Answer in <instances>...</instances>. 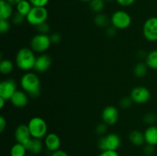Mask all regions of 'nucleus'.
<instances>
[{
    "label": "nucleus",
    "instance_id": "nucleus-1",
    "mask_svg": "<svg viewBox=\"0 0 157 156\" xmlns=\"http://www.w3.org/2000/svg\"><path fill=\"white\" fill-rule=\"evenodd\" d=\"M20 84L22 90L31 97L36 98L41 94V81L36 73L27 72L23 74Z\"/></svg>",
    "mask_w": 157,
    "mask_h": 156
},
{
    "label": "nucleus",
    "instance_id": "nucleus-2",
    "mask_svg": "<svg viewBox=\"0 0 157 156\" xmlns=\"http://www.w3.org/2000/svg\"><path fill=\"white\" fill-rule=\"evenodd\" d=\"M36 58L31 47H22L15 55V64L20 70L29 71L34 69Z\"/></svg>",
    "mask_w": 157,
    "mask_h": 156
},
{
    "label": "nucleus",
    "instance_id": "nucleus-3",
    "mask_svg": "<svg viewBox=\"0 0 157 156\" xmlns=\"http://www.w3.org/2000/svg\"><path fill=\"white\" fill-rule=\"evenodd\" d=\"M33 139H41L48 134V125L45 120L41 117H33L27 124Z\"/></svg>",
    "mask_w": 157,
    "mask_h": 156
},
{
    "label": "nucleus",
    "instance_id": "nucleus-4",
    "mask_svg": "<svg viewBox=\"0 0 157 156\" xmlns=\"http://www.w3.org/2000/svg\"><path fill=\"white\" fill-rule=\"evenodd\" d=\"M121 145V137L113 132L102 136L98 142V146L101 151H117Z\"/></svg>",
    "mask_w": 157,
    "mask_h": 156
},
{
    "label": "nucleus",
    "instance_id": "nucleus-5",
    "mask_svg": "<svg viewBox=\"0 0 157 156\" xmlns=\"http://www.w3.org/2000/svg\"><path fill=\"white\" fill-rule=\"evenodd\" d=\"M48 17V12L45 7H32L30 12L26 16L28 23L37 27L42 23L46 22Z\"/></svg>",
    "mask_w": 157,
    "mask_h": 156
},
{
    "label": "nucleus",
    "instance_id": "nucleus-6",
    "mask_svg": "<svg viewBox=\"0 0 157 156\" xmlns=\"http://www.w3.org/2000/svg\"><path fill=\"white\" fill-rule=\"evenodd\" d=\"M52 44L49 35L38 34L31 40L30 47L35 53L43 54L50 47Z\"/></svg>",
    "mask_w": 157,
    "mask_h": 156
},
{
    "label": "nucleus",
    "instance_id": "nucleus-7",
    "mask_svg": "<svg viewBox=\"0 0 157 156\" xmlns=\"http://www.w3.org/2000/svg\"><path fill=\"white\" fill-rule=\"evenodd\" d=\"M110 22L117 29H126L131 24L132 18L128 12L123 10H117L112 14Z\"/></svg>",
    "mask_w": 157,
    "mask_h": 156
},
{
    "label": "nucleus",
    "instance_id": "nucleus-8",
    "mask_svg": "<svg viewBox=\"0 0 157 156\" xmlns=\"http://www.w3.org/2000/svg\"><path fill=\"white\" fill-rule=\"evenodd\" d=\"M15 139L16 142L22 144L23 145H25L26 149H29L33 138L31 136L28 125L21 124L17 126L15 131Z\"/></svg>",
    "mask_w": 157,
    "mask_h": 156
},
{
    "label": "nucleus",
    "instance_id": "nucleus-9",
    "mask_svg": "<svg viewBox=\"0 0 157 156\" xmlns=\"http://www.w3.org/2000/svg\"><path fill=\"white\" fill-rule=\"evenodd\" d=\"M143 34L147 41H157V17H150L146 20L143 27Z\"/></svg>",
    "mask_w": 157,
    "mask_h": 156
},
{
    "label": "nucleus",
    "instance_id": "nucleus-10",
    "mask_svg": "<svg viewBox=\"0 0 157 156\" xmlns=\"http://www.w3.org/2000/svg\"><path fill=\"white\" fill-rule=\"evenodd\" d=\"M151 97L149 89L145 87H136L131 90L130 98L136 104H145Z\"/></svg>",
    "mask_w": 157,
    "mask_h": 156
},
{
    "label": "nucleus",
    "instance_id": "nucleus-11",
    "mask_svg": "<svg viewBox=\"0 0 157 156\" xmlns=\"http://www.w3.org/2000/svg\"><path fill=\"white\" fill-rule=\"evenodd\" d=\"M17 90V84L14 80L6 79L0 83V97L6 100H10Z\"/></svg>",
    "mask_w": 157,
    "mask_h": 156
},
{
    "label": "nucleus",
    "instance_id": "nucleus-12",
    "mask_svg": "<svg viewBox=\"0 0 157 156\" xmlns=\"http://www.w3.org/2000/svg\"><path fill=\"white\" fill-rule=\"evenodd\" d=\"M101 117L104 123L108 125H113L119 119V111L114 106H108L103 110Z\"/></svg>",
    "mask_w": 157,
    "mask_h": 156
},
{
    "label": "nucleus",
    "instance_id": "nucleus-13",
    "mask_svg": "<svg viewBox=\"0 0 157 156\" xmlns=\"http://www.w3.org/2000/svg\"><path fill=\"white\" fill-rule=\"evenodd\" d=\"M52 58L47 54H41L36 58L34 70L38 73H44L52 66Z\"/></svg>",
    "mask_w": 157,
    "mask_h": 156
},
{
    "label": "nucleus",
    "instance_id": "nucleus-14",
    "mask_svg": "<svg viewBox=\"0 0 157 156\" xmlns=\"http://www.w3.org/2000/svg\"><path fill=\"white\" fill-rule=\"evenodd\" d=\"M44 144L45 148H47L49 151L54 152V151L60 149V147H61V139H60L59 136L57 134H55V133H48L47 136L44 137Z\"/></svg>",
    "mask_w": 157,
    "mask_h": 156
},
{
    "label": "nucleus",
    "instance_id": "nucleus-15",
    "mask_svg": "<svg viewBox=\"0 0 157 156\" xmlns=\"http://www.w3.org/2000/svg\"><path fill=\"white\" fill-rule=\"evenodd\" d=\"M29 96L24 90H18L12 96L10 101L14 106L17 108H22L26 106L29 103Z\"/></svg>",
    "mask_w": 157,
    "mask_h": 156
},
{
    "label": "nucleus",
    "instance_id": "nucleus-16",
    "mask_svg": "<svg viewBox=\"0 0 157 156\" xmlns=\"http://www.w3.org/2000/svg\"><path fill=\"white\" fill-rule=\"evenodd\" d=\"M14 8L12 5L6 0L0 1V19L9 20L14 15Z\"/></svg>",
    "mask_w": 157,
    "mask_h": 156
},
{
    "label": "nucleus",
    "instance_id": "nucleus-17",
    "mask_svg": "<svg viewBox=\"0 0 157 156\" xmlns=\"http://www.w3.org/2000/svg\"><path fill=\"white\" fill-rule=\"evenodd\" d=\"M145 143L155 146L157 145V125H150L144 132Z\"/></svg>",
    "mask_w": 157,
    "mask_h": 156
},
{
    "label": "nucleus",
    "instance_id": "nucleus-18",
    "mask_svg": "<svg viewBox=\"0 0 157 156\" xmlns=\"http://www.w3.org/2000/svg\"><path fill=\"white\" fill-rule=\"evenodd\" d=\"M129 140L135 146H141L145 143L144 132L139 130H133L129 135Z\"/></svg>",
    "mask_w": 157,
    "mask_h": 156
},
{
    "label": "nucleus",
    "instance_id": "nucleus-19",
    "mask_svg": "<svg viewBox=\"0 0 157 156\" xmlns=\"http://www.w3.org/2000/svg\"><path fill=\"white\" fill-rule=\"evenodd\" d=\"M32 7L33 6L29 0H22L17 6H15V9H16L17 12L26 17L28 14L30 12Z\"/></svg>",
    "mask_w": 157,
    "mask_h": 156
},
{
    "label": "nucleus",
    "instance_id": "nucleus-20",
    "mask_svg": "<svg viewBox=\"0 0 157 156\" xmlns=\"http://www.w3.org/2000/svg\"><path fill=\"white\" fill-rule=\"evenodd\" d=\"M147 67L153 70H157V49L153 50L147 54L145 59Z\"/></svg>",
    "mask_w": 157,
    "mask_h": 156
},
{
    "label": "nucleus",
    "instance_id": "nucleus-21",
    "mask_svg": "<svg viewBox=\"0 0 157 156\" xmlns=\"http://www.w3.org/2000/svg\"><path fill=\"white\" fill-rule=\"evenodd\" d=\"M44 145V144H43L41 139H32V143H31L30 147L29 148L28 151H30L33 154H38L42 151Z\"/></svg>",
    "mask_w": 157,
    "mask_h": 156
},
{
    "label": "nucleus",
    "instance_id": "nucleus-22",
    "mask_svg": "<svg viewBox=\"0 0 157 156\" xmlns=\"http://www.w3.org/2000/svg\"><path fill=\"white\" fill-rule=\"evenodd\" d=\"M14 69V64L12 61L9 59L2 60L0 62V72L3 75L10 74Z\"/></svg>",
    "mask_w": 157,
    "mask_h": 156
},
{
    "label": "nucleus",
    "instance_id": "nucleus-23",
    "mask_svg": "<svg viewBox=\"0 0 157 156\" xmlns=\"http://www.w3.org/2000/svg\"><path fill=\"white\" fill-rule=\"evenodd\" d=\"M28 150L22 144L16 142L10 150V156H25Z\"/></svg>",
    "mask_w": 157,
    "mask_h": 156
},
{
    "label": "nucleus",
    "instance_id": "nucleus-24",
    "mask_svg": "<svg viewBox=\"0 0 157 156\" xmlns=\"http://www.w3.org/2000/svg\"><path fill=\"white\" fill-rule=\"evenodd\" d=\"M148 68L149 67H147L146 63L140 62L135 66L134 69H133V73H134L136 77L142 78L147 75Z\"/></svg>",
    "mask_w": 157,
    "mask_h": 156
},
{
    "label": "nucleus",
    "instance_id": "nucleus-25",
    "mask_svg": "<svg viewBox=\"0 0 157 156\" xmlns=\"http://www.w3.org/2000/svg\"><path fill=\"white\" fill-rule=\"evenodd\" d=\"M110 20L109 19L108 16L104 13L97 14L94 18V23L97 26L100 28L107 27L110 23Z\"/></svg>",
    "mask_w": 157,
    "mask_h": 156
},
{
    "label": "nucleus",
    "instance_id": "nucleus-26",
    "mask_svg": "<svg viewBox=\"0 0 157 156\" xmlns=\"http://www.w3.org/2000/svg\"><path fill=\"white\" fill-rule=\"evenodd\" d=\"M105 2L104 0H91L89 2L90 10L93 11L95 13H101L104 10L105 7Z\"/></svg>",
    "mask_w": 157,
    "mask_h": 156
},
{
    "label": "nucleus",
    "instance_id": "nucleus-27",
    "mask_svg": "<svg viewBox=\"0 0 157 156\" xmlns=\"http://www.w3.org/2000/svg\"><path fill=\"white\" fill-rule=\"evenodd\" d=\"M26 20V17L24 15H21L18 12H15L14 15H12V18H11V21H12V24H15V25H20L22 23H24V21Z\"/></svg>",
    "mask_w": 157,
    "mask_h": 156
},
{
    "label": "nucleus",
    "instance_id": "nucleus-28",
    "mask_svg": "<svg viewBox=\"0 0 157 156\" xmlns=\"http://www.w3.org/2000/svg\"><path fill=\"white\" fill-rule=\"evenodd\" d=\"M11 28V23L9 20L0 19V32L2 34L7 33Z\"/></svg>",
    "mask_w": 157,
    "mask_h": 156
},
{
    "label": "nucleus",
    "instance_id": "nucleus-29",
    "mask_svg": "<svg viewBox=\"0 0 157 156\" xmlns=\"http://www.w3.org/2000/svg\"><path fill=\"white\" fill-rule=\"evenodd\" d=\"M133 100L131 99V98L130 97H124L121 99L119 104L120 106L123 109H128L131 106L132 103H133Z\"/></svg>",
    "mask_w": 157,
    "mask_h": 156
},
{
    "label": "nucleus",
    "instance_id": "nucleus-30",
    "mask_svg": "<svg viewBox=\"0 0 157 156\" xmlns=\"http://www.w3.org/2000/svg\"><path fill=\"white\" fill-rule=\"evenodd\" d=\"M144 120L146 123L150 124V125H152V124L154 123L155 122H156L157 121V117L155 116V114L152 113H148L147 114H145L144 117Z\"/></svg>",
    "mask_w": 157,
    "mask_h": 156
},
{
    "label": "nucleus",
    "instance_id": "nucleus-31",
    "mask_svg": "<svg viewBox=\"0 0 157 156\" xmlns=\"http://www.w3.org/2000/svg\"><path fill=\"white\" fill-rule=\"evenodd\" d=\"M37 29H38L39 34H44V35H48L49 32H50V26L48 24L47 22H44L42 24H39L37 26Z\"/></svg>",
    "mask_w": 157,
    "mask_h": 156
},
{
    "label": "nucleus",
    "instance_id": "nucleus-32",
    "mask_svg": "<svg viewBox=\"0 0 157 156\" xmlns=\"http://www.w3.org/2000/svg\"><path fill=\"white\" fill-rule=\"evenodd\" d=\"M107 125L106 123L103 122V123H100L99 125H97L96 127V132L98 135H101V136L106 135L107 132Z\"/></svg>",
    "mask_w": 157,
    "mask_h": 156
},
{
    "label": "nucleus",
    "instance_id": "nucleus-33",
    "mask_svg": "<svg viewBox=\"0 0 157 156\" xmlns=\"http://www.w3.org/2000/svg\"><path fill=\"white\" fill-rule=\"evenodd\" d=\"M34 7H45L50 0H29Z\"/></svg>",
    "mask_w": 157,
    "mask_h": 156
},
{
    "label": "nucleus",
    "instance_id": "nucleus-34",
    "mask_svg": "<svg viewBox=\"0 0 157 156\" xmlns=\"http://www.w3.org/2000/svg\"><path fill=\"white\" fill-rule=\"evenodd\" d=\"M154 146L151 145H148V144H147L144 148V153L147 156L152 155L154 153Z\"/></svg>",
    "mask_w": 157,
    "mask_h": 156
},
{
    "label": "nucleus",
    "instance_id": "nucleus-35",
    "mask_svg": "<svg viewBox=\"0 0 157 156\" xmlns=\"http://www.w3.org/2000/svg\"><path fill=\"white\" fill-rule=\"evenodd\" d=\"M115 1L123 7H128L132 6L136 2V0H115Z\"/></svg>",
    "mask_w": 157,
    "mask_h": 156
},
{
    "label": "nucleus",
    "instance_id": "nucleus-36",
    "mask_svg": "<svg viewBox=\"0 0 157 156\" xmlns=\"http://www.w3.org/2000/svg\"><path fill=\"white\" fill-rule=\"evenodd\" d=\"M52 44H58L61 40V35L58 33H54L50 36Z\"/></svg>",
    "mask_w": 157,
    "mask_h": 156
},
{
    "label": "nucleus",
    "instance_id": "nucleus-37",
    "mask_svg": "<svg viewBox=\"0 0 157 156\" xmlns=\"http://www.w3.org/2000/svg\"><path fill=\"white\" fill-rule=\"evenodd\" d=\"M98 156H120L117 151H102Z\"/></svg>",
    "mask_w": 157,
    "mask_h": 156
},
{
    "label": "nucleus",
    "instance_id": "nucleus-38",
    "mask_svg": "<svg viewBox=\"0 0 157 156\" xmlns=\"http://www.w3.org/2000/svg\"><path fill=\"white\" fill-rule=\"evenodd\" d=\"M6 125H7L6 119L2 116H0V132H3L6 128Z\"/></svg>",
    "mask_w": 157,
    "mask_h": 156
},
{
    "label": "nucleus",
    "instance_id": "nucleus-39",
    "mask_svg": "<svg viewBox=\"0 0 157 156\" xmlns=\"http://www.w3.org/2000/svg\"><path fill=\"white\" fill-rule=\"evenodd\" d=\"M51 156H69V154L64 150L58 149L54 152H52Z\"/></svg>",
    "mask_w": 157,
    "mask_h": 156
},
{
    "label": "nucleus",
    "instance_id": "nucleus-40",
    "mask_svg": "<svg viewBox=\"0 0 157 156\" xmlns=\"http://www.w3.org/2000/svg\"><path fill=\"white\" fill-rule=\"evenodd\" d=\"M117 33V28L115 27H113V25L111 27H108L107 29V35L108 36L112 37V36H114Z\"/></svg>",
    "mask_w": 157,
    "mask_h": 156
},
{
    "label": "nucleus",
    "instance_id": "nucleus-41",
    "mask_svg": "<svg viewBox=\"0 0 157 156\" xmlns=\"http://www.w3.org/2000/svg\"><path fill=\"white\" fill-rule=\"evenodd\" d=\"M6 1L14 6H17V5H18L20 2L22 1V0H6Z\"/></svg>",
    "mask_w": 157,
    "mask_h": 156
},
{
    "label": "nucleus",
    "instance_id": "nucleus-42",
    "mask_svg": "<svg viewBox=\"0 0 157 156\" xmlns=\"http://www.w3.org/2000/svg\"><path fill=\"white\" fill-rule=\"evenodd\" d=\"M6 99H5L4 98L0 97V109H3L4 106L6 105Z\"/></svg>",
    "mask_w": 157,
    "mask_h": 156
},
{
    "label": "nucleus",
    "instance_id": "nucleus-43",
    "mask_svg": "<svg viewBox=\"0 0 157 156\" xmlns=\"http://www.w3.org/2000/svg\"><path fill=\"white\" fill-rule=\"evenodd\" d=\"M80 1L83 2H90L91 0H80Z\"/></svg>",
    "mask_w": 157,
    "mask_h": 156
},
{
    "label": "nucleus",
    "instance_id": "nucleus-44",
    "mask_svg": "<svg viewBox=\"0 0 157 156\" xmlns=\"http://www.w3.org/2000/svg\"><path fill=\"white\" fill-rule=\"evenodd\" d=\"M104 1L107 2H111L115 1V0H104Z\"/></svg>",
    "mask_w": 157,
    "mask_h": 156
},
{
    "label": "nucleus",
    "instance_id": "nucleus-45",
    "mask_svg": "<svg viewBox=\"0 0 157 156\" xmlns=\"http://www.w3.org/2000/svg\"><path fill=\"white\" fill-rule=\"evenodd\" d=\"M156 125H157V121H156Z\"/></svg>",
    "mask_w": 157,
    "mask_h": 156
}]
</instances>
